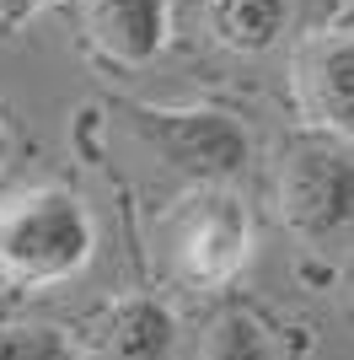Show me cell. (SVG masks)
Masks as SVG:
<instances>
[{"label": "cell", "mask_w": 354, "mask_h": 360, "mask_svg": "<svg viewBox=\"0 0 354 360\" xmlns=\"http://www.w3.org/2000/svg\"><path fill=\"white\" fill-rule=\"evenodd\" d=\"M204 22L231 54H268L290 27V0H204Z\"/></svg>", "instance_id": "ba28073f"}, {"label": "cell", "mask_w": 354, "mask_h": 360, "mask_svg": "<svg viewBox=\"0 0 354 360\" xmlns=\"http://www.w3.org/2000/svg\"><path fill=\"white\" fill-rule=\"evenodd\" d=\"M199 360H280V355L268 345L263 323L252 312H242V307H231V312H221L209 323L204 345H199Z\"/></svg>", "instance_id": "9c48e42d"}, {"label": "cell", "mask_w": 354, "mask_h": 360, "mask_svg": "<svg viewBox=\"0 0 354 360\" xmlns=\"http://www.w3.org/2000/svg\"><path fill=\"white\" fill-rule=\"evenodd\" d=\"M0 360H75V345L48 323H0Z\"/></svg>", "instance_id": "30bf717a"}, {"label": "cell", "mask_w": 354, "mask_h": 360, "mask_svg": "<svg viewBox=\"0 0 354 360\" xmlns=\"http://www.w3.org/2000/svg\"><path fill=\"white\" fill-rule=\"evenodd\" d=\"M177 345V317L156 296H118L86 323V360H166Z\"/></svg>", "instance_id": "8992f818"}, {"label": "cell", "mask_w": 354, "mask_h": 360, "mask_svg": "<svg viewBox=\"0 0 354 360\" xmlns=\"http://www.w3.org/2000/svg\"><path fill=\"white\" fill-rule=\"evenodd\" d=\"M280 215L290 231L306 242L339 237L354 221V140L301 129L280 146V172H274Z\"/></svg>", "instance_id": "7a4b0ae2"}, {"label": "cell", "mask_w": 354, "mask_h": 360, "mask_svg": "<svg viewBox=\"0 0 354 360\" xmlns=\"http://www.w3.org/2000/svg\"><path fill=\"white\" fill-rule=\"evenodd\" d=\"M48 0H0V32H11V27H22L32 11H44Z\"/></svg>", "instance_id": "8fae6325"}, {"label": "cell", "mask_w": 354, "mask_h": 360, "mask_svg": "<svg viewBox=\"0 0 354 360\" xmlns=\"http://www.w3.org/2000/svg\"><path fill=\"white\" fill-rule=\"evenodd\" d=\"M172 11L166 0H86V44L107 65L140 70L166 49Z\"/></svg>", "instance_id": "52a82bcc"}, {"label": "cell", "mask_w": 354, "mask_h": 360, "mask_svg": "<svg viewBox=\"0 0 354 360\" xmlns=\"http://www.w3.org/2000/svg\"><path fill=\"white\" fill-rule=\"evenodd\" d=\"M290 97L306 129L354 140V11L322 22L295 44Z\"/></svg>", "instance_id": "5b68a950"}, {"label": "cell", "mask_w": 354, "mask_h": 360, "mask_svg": "<svg viewBox=\"0 0 354 360\" xmlns=\"http://www.w3.org/2000/svg\"><path fill=\"white\" fill-rule=\"evenodd\" d=\"M6 162H11V129L0 124V172H6Z\"/></svg>", "instance_id": "7c38bea8"}, {"label": "cell", "mask_w": 354, "mask_h": 360, "mask_svg": "<svg viewBox=\"0 0 354 360\" xmlns=\"http://www.w3.org/2000/svg\"><path fill=\"white\" fill-rule=\"evenodd\" d=\"M252 258V221L225 188H193L172 215V269L199 290H221Z\"/></svg>", "instance_id": "277c9868"}, {"label": "cell", "mask_w": 354, "mask_h": 360, "mask_svg": "<svg viewBox=\"0 0 354 360\" xmlns=\"http://www.w3.org/2000/svg\"><path fill=\"white\" fill-rule=\"evenodd\" d=\"M97 253V221L86 199L38 183L0 199V280L16 290H48L86 269Z\"/></svg>", "instance_id": "6da1fadb"}, {"label": "cell", "mask_w": 354, "mask_h": 360, "mask_svg": "<svg viewBox=\"0 0 354 360\" xmlns=\"http://www.w3.org/2000/svg\"><path fill=\"white\" fill-rule=\"evenodd\" d=\"M140 146L156 150L172 172L193 178L199 188H221L247 167V135L221 108H150V103H113Z\"/></svg>", "instance_id": "3957f363"}]
</instances>
